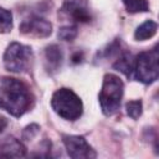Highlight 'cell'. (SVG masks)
Returning a JSON list of instances; mask_svg holds the SVG:
<instances>
[{"mask_svg":"<svg viewBox=\"0 0 159 159\" xmlns=\"http://www.w3.org/2000/svg\"><path fill=\"white\" fill-rule=\"evenodd\" d=\"M35 97L30 87L21 80L0 77V109L20 118L34 107Z\"/></svg>","mask_w":159,"mask_h":159,"instance_id":"6da1fadb","label":"cell"},{"mask_svg":"<svg viewBox=\"0 0 159 159\" xmlns=\"http://www.w3.org/2000/svg\"><path fill=\"white\" fill-rule=\"evenodd\" d=\"M124 93L123 81L113 73H106L102 82V88L98 94L102 113L107 117L114 116L119 108Z\"/></svg>","mask_w":159,"mask_h":159,"instance_id":"7a4b0ae2","label":"cell"},{"mask_svg":"<svg viewBox=\"0 0 159 159\" xmlns=\"http://www.w3.org/2000/svg\"><path fill=\"white\" fill-rule=\"evenodd\" d=\"M51 108L58 117L72 122L77 120L83 113V103L81 98L72 89L66 87L53 92L51 97Z\"/></svg>","mask_w":159,"mask_h":159,"instance_id":"3957f363","label":"cell"},{"mask_svg":"<svg viewBox=\"0 0 159 159\" xmlns=\"http://www.w3.org/2000/svg\"><path fill=\"white\" fill-rule=\"evenodd\" d=\"M4 66L14 73H26L31 71L34 63V51L30 46L20 42H11L2 56Z\"/></svg>","mask_w":159,"mask_h":159,"instance_id":"277c9868","label":"cell"},{"mask_svg":"<svg viewBox=\"0 0 159 159\" xmlns=\"http://www.w3.org/2000/svg\"><path fill=\"white\" fill-rule=\"evenodd\" d=\"M158 60H159V51L157 46L153 47L152 50L140 52L134 58V66H133L134 77L144 84L154 83L159 77Z\"/></svg>","mask_w":159,"mask_h":159,"instance_id":"5b68a950","label":"cell"},{"mask_svg":"<svg viewBox=\"0 0 159 159\" xmlns=\"http://www.w3.org/2000/svg\"><path fill=\"white\" fill-rule=\"evenodd\" d=\"M62 142L68 157L72 159H93L97 157L96 150L82 135L62 134Z\"/></svg>","mask_w":159,"mask_h":159,"instance_id":"8992f818","label":"cell"},{"mask_svg":"<svg viewBox=\"0 0 159 159\" xmlns=\"http://www.w3.org/2000/svg\"><path fill=\"white\" fill-rule=\"evenodd\" d=\"M19 30L22 35L43 39L52 34V24L41 16L32 15L20 24Z\"/></svg>","mask_w":159,"mask_h":159,"instance_id":"52a82bcc","label":"cell"},{"mask_svg":"<svg viewBox=\"0 0 159 159\" xmlns=\"http://www.w3.org/2000/svg\"><path fill=\"white\" fill-rule=\"evenodd\" d=\"M58 15L63 17H70L76 22L91 21L87 0H65Z\"/></svg>","mask_w":159,"mask_h":159,"instance_id":"ba28073f","label":"cell"},{"mask_svg":"<svg viewBox=\"0 0 159 159\" xmlns=\"http://www.w3.org/2000/svg\"><path fill=\"white\" fill-rule=\"evenodd\" d=\"M26 155V147L12 135L5 137L0 142V158H22Z\"/></svg>","mask_w":159,"mask_h":159,"instance_id":"9c48e42d","label":"cell"},{"mask_svg":"<svg viewBox=\"0 0 159 159\" xmlns=\"http://www.w3.org/2000/svg\"><path fill=\"white\" fill-rule=\"evenodd\" d=\"M63 62V52L58 45H48L45 48V68L50 75L58 72Z\"/></svg>","mask_w":159,"mask_h":159,"instance_id":"30bf717a","label":"cell"},{"mask_svg":"<svg viewBox=\"0 0 159 159\" xmlns=\"http://www.w3.org/2000/svg\"><path fill=\"white\" fill-rule=\"evenodd\" d=\"M133 66H134V58H133L132 53L127 48H124L120 52V55L112 63V67L116 71L122 72L128 78H130L133 76Z\"/></svg>","mask_w":159,"mask_h":159,"instance_id":"8fae6325","label":"cell"},{"mask_svg":"<svg viewBox=\"0 0 159 159\" xmlns=\"http://www.w3.org/2000/svg\"><path fill=\"white\" fill-rule=\"evenodd\" d=\"M158 31V24L153 20H147L142 22L134 31V39L137 41H145L152 39Z\"/></svg>","mask_w":159,"mask_h":159,"instance_id":"7c38bea8","label":"cell"},{"mask_svg":"<svg viewBox=\"0 0 159 159\" xmlns=\"http://www.w3.org/2000/svg\"><path fill=\"white\" fill-rule=\"evenodd\" d=\"M125 47L123 46V42L120 39H114L112 42H109L104 48H102L97 56L99 57V60H111V58H117L120 52L124 50Z\"/></svg>","mask_w":159,"mask_h":159,"instance_id":"4fadbf2b","label":"cell"},{"mask_svg":"<svg viewBox=\"0 0 159 159\" xmlns=\"http://www.w3.org/2000/svg\"><path fill=\"white\" fill-rule=\"evenodd\" d=\"M128 14H139L149 11L148 0H122Z\"/></svg>","mask_w":159,"mask_h":159,"instance_id":"5bb4252c","label":"cell"},{"mask_svg":"<svg viewBox=\"0 0 159 159\" xmlns=\"http://www.w3.org/2000/svg\"><path fill=\"white\" fill-rule=\"evenodd\" d=\"M12 14L10 10L0 6V34H7L12 30Z\"/></svg>","mask_w":159,"mask_h":159,"instance_id":"9a60e30c","label":"cell"},{"mask_svg":"<svg viewBox=\"0 0 159 159\" xmlns=\"http://www.w3.org/2000/svg\"><path fill=\"white\" fill-rule=\"evenodd\" d=\"M78 35V29L76 25H65L58 29L57 36L62 41H73Z\"/></svg>","mask_w":159,"mask_h":159,"instance_id":"2e32d148","label":"cell"},{"mask_svg":"<svg viewBox=\"0 0 159 159\" xmlns=\"http://www.w3.org/2000/svg\"><path fill=\"white\" fill-rule=\"evenodd\" d=\"M125 112L132 119H138L143 113V103L140 99L128 101L125 103Z\"/></svg>","mask_w":159,"mask_h":159,"instance_id":"e0dca14e","label":"cell"},{"mask_svg":"<svg viewBox=\"0 0 159 159\" xmlns=\"http://www.w3.org/2000/svg\"><path fill=\"white\" fill-rule=\"evenodd\" d=\"M39 132H40V125L36 124V123H31V124H29L27 127L24 128L21 137H22L24 140H31L32 138H35Z\"/></svg>","mask_w":159,"mask_h":159,"instance_id":"ac0fdd59","label":"cell"},{"mask_svg":"<svg viewBox=\"0 0 159 159\" xmlns=\"http://www.w3.org/2000/svg\"><path fill=\"white\" fill-rule=\"evenodd\" d=\"M72 62L73 63H80V62H82V60H83V53L82 52H80V51H77V52H75L73 55H72Z\"/></svg>","mask_w":159,"mask_h":159,"instance_id":"d6986e66","label":"cell"},{"mask_svg":"<svg viewBox=\"0 0 159 159\" xmlns=\"http://www.w3.org/2000/svg\"><path fill=\"white\" fill-rule=\"evenodd\" d=\"M7 124H9V120L5 118V117H2V116H0V133L7 127Z\"/></svg>","mask_w":159,"mask_h":159,"instance_id":"ffe728a7","label":"cell"}]
</instances>
